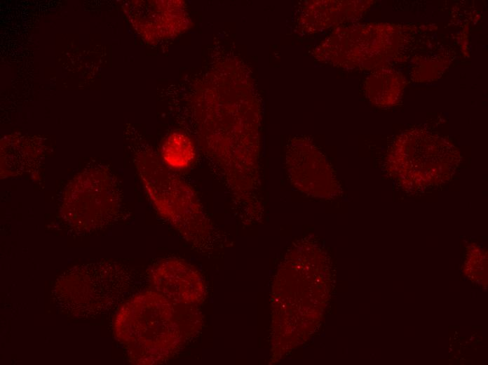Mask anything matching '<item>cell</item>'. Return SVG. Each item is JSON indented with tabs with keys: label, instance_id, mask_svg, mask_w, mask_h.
<instances>
[{
	"label": "cell",
	"instance_id": "cell-5",
	"mask_svg": "<svg viewBox=\"0 0 488 365\" xmlns=\"http://www.w3.org/2000/svg\"><path fill=\"white\" fill-rule=\"evenodd\" d=\"M165 164L171 169L187 168L193 162L195 146L189 137L182 132H174L163 142L161 150Z\"/></svg>",
	"mask_w": 488,
	"mask_h": 365
},
{
	"label": "cell",
	"instance_id": "cell-4",
	"mask_svg": "<svg viewBox=\"0 0 488 365\" xmlns=\"http://www.w3.org/2000/svg\"><path fill=\"white\" fill-rule=\"evenodd\" d=\"M149 274L155 291L173 303L197 305L205 297L200 272L183 260H163L155 265Z\"/></svg>",
	"mask_w": 488,
	"mask_h": 365
},
{
	"label": "cell",
	"instance_id": "cell-3",
	"mask_svg": "<svg viewBox=\"0 0 488 365\" xmlns=\"http://www.w3.org/2000/svg\"><path fill=\"white\" fill-rule=\"evenodd\" d=\"M148 190L160 214L170 223L186 239L194 244H203L208 239L209 224L192 190L172 172L159 167Z\"/></svg>",
	"mask_w": 488,
	"mask_h": 365
},
{
	"label": "cell",
	"instance_id": "cell-2",
	"mask_svg": "<svg viewBox=\"0 0 488 365\" xmlns=\"http://www.w3.org/2000/svg\"><path fill=\"white\" fill-rule=\"evenodd\" d=\"M119 267L103 263L81 266L65 272L56 283L58 305L76 316H90L110 308L126 287Z\"/></svg>",
	"mask_w": 488,
	"mask_h": 365
},
{
	"label": "cell",
	"instance_id": "cell-1",
	"mask_svg": "<svg viewBox=\"0 0 488 365\" xmlns=\"http://www.w3.org/2000/svg\"><path fill=\"white\" fill-rule=\"evenodd\" d=\"M181 307L156 291L142 292L121 305L114 321V335L133 364H160L179 350L187 338Z\"/></svg>",
	"mask_w": 488,
	"mask_h": 365
}]
</instances>
